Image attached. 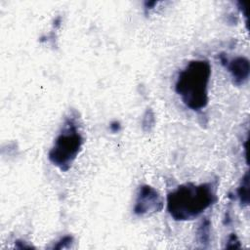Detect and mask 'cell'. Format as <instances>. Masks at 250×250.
I'll use <instances>...</instances> for the list:
<instances>
[{
	"mask_svg": "<svg viewBox=\"0 0 250 250\" xmlns=\"http://www.w3.org/2000/svg\"><path fill=\"white\" fill-rule=\"evenodd\" d=\"M216 200L215 189L209 183L182 185L167 196V210L178 221L192 220Z\"/></svg>",
	"mask_w": 250,
	"mask_h": 250,
	"instance_id": "obj_1",
	"label": "cell"
},
{
	"mask_svg": "<svg viewBox=\"0 0 250 250\" xmlns=\"http://www.w3.org/2000/svg\"><path fill=\"white\" fill-rule=\"evenodd\" d=\"M210 75V63L204 60L192 61L180 71L175 90L188 108L200 110L207 105Z\"/></svg>",
	"mask_w": 250,
	"mask_h": 250,
	"instance_id": "obj_2",
	"label": "cell"
},
{
	"mask_svg": "<svg viewBox=\"0 0 250 250\" xmlns=\"http://www.w3.org/2000/svg\"><path fill=\"white\" fill-rule=\"evenodd\" d=\"M83 144L82 135L73 118H67L49 152L50 161L62 171H67Z\"/></svg>",
	"mask_w": 250,
	"mask_h": 250,
	"instance_id": "obj_3",
	"label": "cell"
},
{
	"mask_svg": "<svg viewBox=\"0 0 250 250\" xmlns=\"http://www.w3.org/2000/svg\"><path fill=\"white\" fill-rule=\"evenodd\" d=\"M163 207V200L158 192L149 186H142L139 189L134 212L143 216L146 214L157 212Z\"/></svg>",
	"mask_w": 250,
	"mask_h": 250,
	"instance_id": "obj_4",
	"label": "cell"
},
{
	"mask_svg": "<svg viewBox=\"0 0 250 250\" xmlns=\"http://www.w3.org/2000/svg\"><path fill=\"white\" fill-rule=\"evenodd\" d=\"M228 65L229 71L230 72L233 83L235 85H241L245 81H247L249 77V62L244 57H237L230 61L229 63H226Z\"/></svg>",
	"mask_w": 250,
	"mask_h": 250,
	"instance_id": "obj_5",
	"label": "cell"
},
{
	"mask_svg": "<svg viewBox=\"0 0 250 250\" xmlns=\"http://www.w3.org/2000/svg\"><path fill=\"white\" fill-rule=\"evenodd\" d=\"M248 191H249V177H248V173H246L241 181L240 187L237 189V193L240 198V202L243 205H248V202H249V195H248L249 192Z\"/></svg>",
	"mask_w": 250,
	"mask_h": 250,
	"instance_id": "obj_6",
	"label": "cell"
},
{
	"mask_svg": "<svg viewBox=\"0 0 250 250\" xmlns=\"http://www.w3.org/2000/svg\"><path fill=\"white\" fill-rule=\"evenodd\" d=\"M209 226H210L209 221L206 220V221H204V222L202 223V226H201V228H200V229H199V233H200L201 236H202V238L200 239V241H201L202 243L208 241V239H209Z\"/></svg>",
	"mask_w": 250,
	"mask_h": 250,
	"instance_id": "obj_7",
	"label": "cell"
}]
</instances>
